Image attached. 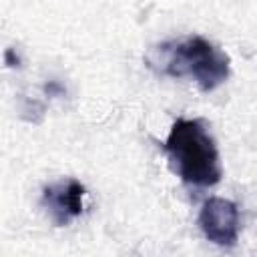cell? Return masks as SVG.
<instances>
[{
  "label": "cell",
  "mask_w": 257,
  "mask_h": 257,
  "mask_svg": "<svg viewBox=\"0 0 257 257\" xmlns=\"http://www.w3.org/2000/svg\"><path fill=\"white\" fill-rule=\"evenodd\" d=\"M147 62L159 74L195 80L203 92L215 90L231 74L227 52L203 36L161 42L149 52Z\"/></svg>",
  "instance_id": "obj_1"
},
{
  "label": "cell",
  "mask_w": 257,
  "mask_h": 257,
  "mask_svg": "<svg viewBox=\"0 0 257 257\" xmlns=\"http://www.w3.org/2000/svg\"><path fill=\"white\" fill-rule=\"evenodd\" d=\"M163 151L173 171L191 187H213L223 177L217 143L201 118H177Z\"/></svg>",
  "instance_id": "obj_2"
},
{
  "label": "cell",
  "mask_w": 257,
  "mask_h": 257,
  "mask_svg": "<svg viewBox=\"0 0 257 257\" xmlns=\"http://www.w3.org/2000/svg\"><path fill=\"white\" fill-rule=\"evenodd\" d=\"M199 227L211 243L219 247H233L241 229L237 205L223 197L207 199L199 211Z\"/></svg>",
  "instance_id": "obj_3"
},
{
  "label": "cell",
  "mask_w": 257,
  "mask_h": 257,
  "mask_svg": "<svg viewBox=\"0 0 257 257\" xmlns=\"http://www.w3.org/2000/svg\"><path fill=\"white\" fill-rule=\"evenodd\" d=\"M84 187L76 179H60L42 191V205L56 227H66L70 221L80 217Z\"/></svg>",
  "instance_id": "obj_4"
},
{
  "label": "cell",
  "mask_w": 257,
  "mask_h": 257,
  "mask_svg": "<svg viewBox=\"0 0 257 257\" xmlns=\"http://www.w3.org/2000/svg\"><path fill=\"white\" fill-rule=\"evenodd\" d=\"M4 58H6V64H8V66H16V64H18V56H14V50H12V48L6 50Z\"/></svg>",
  "instance_id": "obj_5"
}]
</instances>
